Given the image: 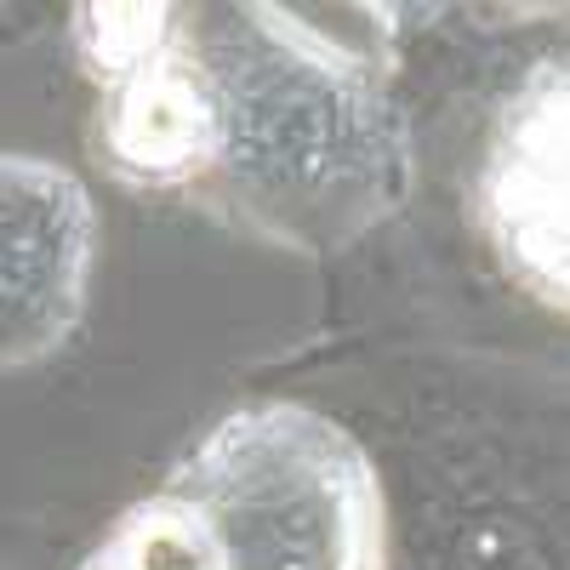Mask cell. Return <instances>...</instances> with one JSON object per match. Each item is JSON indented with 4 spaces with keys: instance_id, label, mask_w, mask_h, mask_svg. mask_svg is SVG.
<instances>
[{
    "instance_id": "6da1fadb",
    "label": "cell",
    "mask_w": 570,
    "mask_h": 570,
    "mask_svg": "<svg viewBox=\"0 0 570 570\" xmlns=\"http://www.w3.org/2000/svg\"><path fill=\"white\" fill-rule=\"evenodd\" d=\"M212 98V166L188 200L292 252H343L405 206L411 131L394 69L308 12H177Z\"/></svg>"
},
{
    "instance_id": "7a4b0ae2",
    "label": "cell",
    "mask_w": 570,
    "mask_h": 570,
    "mask_svg": "<svg viewBox=\"0 0 570 570\" xmlns=\"http://www.w3.org/2000/svg\"><path fill=\"white\" fill-rule=\"evenodd\" d=\"M171 497L200 513L223 570H383L376 468L320 411H228Z\"/></svg>"
},
{
    "instance_id": "3957f363",
    "label": "cell",
    "mask_w": 570,
    "mask_h": 570,
    "mask_svg": "<svg viewBox=\"0 0 570 570\" xmlns=\"http://www.w3.org/2000/svg\"><path fill=\"white\" fill-rule=\"evenodd\" d=\"M473 217L519 292L570 320V58L531 69L502 98Z\"/></svg>"
},
{
    "instance_id": "277c9868",
    "label": "cell",
    "mask_w": 570,
    "mask_h": 570,
    "mask_svg": "<svg viewBox=\"0 0 570 570\" xmlns=\"http://www.w3.org/2000/svg\"><path fill=\"white\" fill-rule=\"evenodd\" d=\"M98 274V206L40 155L0 149V371L46 365L75 343Z\"/></svg>"
},
{
    "instance_id": "5b68a950",
    "label": "cell",
    "mask_w": 570,
    "mask_h": 570,
    "mask_svg": "<svg viewBox=\"0 0 570 570\" xmlns=\"http://www.w3.org/2000/svg\"><path fill=\"white\" fill-rule=\"evenodd\" d=\"M98 166L142 195H195L212 166V98L183 29L142 69L104 86L91 120Z\"/></svg>"
},
{
    "instance_id": "8992f818",
    "label": "cell",
    "mask_w": 570,
    "mask_h": 570,
    "mask_svg": "<svg viewBox=\"0 0 570 570\" xmlns=\"http://www.w3.org/2000/svg\"><path fill=\"white\" fill-rule=\"evenodd\" d=\"M104 570H223L212 531L183 497H149L120 513L109 542L91 553Z\"/></svg>"
},
{
    "instance_id": "52a82bcc",
    "label": "cell",
    "mask_w": 570,
    "mask_h": 570,
    "mask_svg": "<svg viewBox=\"0 0 570 570\" xmlns=\"http://www.w3.org/2000/svg\"><path fill=\"white\" fill-rule=\"evenodd\" d=\"M75 46L86 75L104 86L142 69L177 35V7H75Z\"/></svg>"
},
{
    "instance_id": "ba28073f",
    "label": "cell",
    "mask_w": 570,
    "mask_h": 570,
    "mask_svg": "<svg viewBox=\"0 0 570 570\" xmlns=\"http://www.w3.org/2000/svg\"><path fill=\"white\" fill-rule=\"evenodd\" d=\"M86 570H104V564H98V559H86Z\"/></svg>"
}]
</instances>
